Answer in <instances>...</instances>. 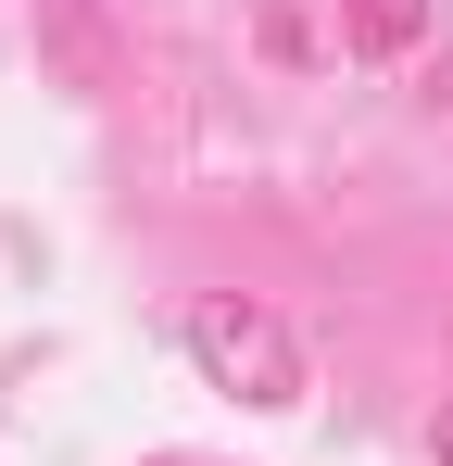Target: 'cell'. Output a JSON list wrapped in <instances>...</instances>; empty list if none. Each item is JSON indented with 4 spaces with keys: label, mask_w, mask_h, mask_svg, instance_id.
<instances>
[{
    "label": "cell",
    "mask_w": 453,
    "mask_h": 466,
    "mask_svg": "<svg viewBox=\"0 0 453 466\" xmlns=\"http://www.w3.org/2000/svg\"><path fill=\"white\" fill-rule=\"evenodd\" d=\"M176 340H189V366H202L215 390H239V403H265V416H290V403H302V340H290L265 303L215 290V303H189Z\"/></svg>",
    "instance_id": "1"
},
{
    "label": "cell",
    "mask_w": 453,
    "mask_h": 466,
    "mask_svg": "<svg viewBox=\"0 0 453 466\" xmlns=\"http://www.w3.org/2000/svg\"><path fill=\"white\" fill-rule=\"evenodd\" d=\"M38 51H51L76 88H114V25H101V0H38Z\"/></svg>",
    "instance_id": "2"
},
{
    "label": "cell",
    "mask_w": 453,
    "mask_h": 466,
    "mask_svg": "<svg viewBox=\"0 0 453 466\" xmlns=\"http://www.w3.org/2000/svg\"><path fill=\"white\" fill-rule=\"evenodd\" d=\"M428 25H441V0H340V38H353L366 64H403Z\"/></svg>",
    "instance_id": "3"
},
{
    "label": "cell",
    "mask_w": 453,
    "mask_h": 466,
    "mask_svg": "<svg viewBox=\"0 0 453 466\" xmlns=\"http://www.w3.org/2000/svg\"><path fill=\"white\" fill-rule=\"evenodd\" d=\"M428 454H441V466H453V390H441V416H428Z\"/></svg>",
    "instance_id": "4"
},
{
    "label": "cell",
    "mask_w": 453,
    "mask_h": 466,
    "mask_svg": "<svg viewBox=\"0 0 453 466\" xmlns=\"http://www.w3.org/2000/svg\"><path fill=\"white\" fill-rule=\"evenodd\" d=\"M428 101H441V114H453V51H441V64H428Z\"/></svg>",
    "instance_id": "5"
}]
</instances>
